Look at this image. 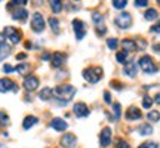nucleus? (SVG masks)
<instances>
[{
    "instance_id": "obj_1",
    "label": "nucleus",
    "mask_w": 160,
    "mask_h": 148,
    "mask_svg": "<svg viewBox=\"0 0 160 148\" xmlns=\"http://www.w3.org/2000/svg\"><path fill=\"white\" fill-rule=\"evenodd\" d=\"M52 92H53V98L57 99V102L59 105H65L76 95V87L71 85H61L57 86L55 89H52Z\"/></svg>"
},
{
    "instance_id": "obj_2",
    "label": "nucleus",
    "mask_w": 160,
    "mask_h": 148,
    "mask_svg": "<svg viewBox=\"0 0 160 148\" xmlns=\"http://www.w3.org/2000/svg\"><path fill=\"white\" fill-rule=\"evenodd\" d=\"M102 68L101 67H88V68L83 70V79L86 80V81H89V83H92V85H95V83H98L99 80L102 79Z\"/></svg>"
},
{
    "instance_id": "obj_3",
    "label": "nucleus",
    "mask_w": 160,
    "mask_h": 148,
    "mask_svg": "<svg viewBox=\"0 0 160 148\" xmlns=\"http://www.w3.org/2000/svg\"><path fill=\"white\" fill-rule=\"evenodd\" d=\"M138 65H139V68L142 70L145 74H154L157 73V65L156 62L153 61V58L150 57V55H144V57L139 58V61H138Z\"/></svg>"
},
{
    "instance_id": "obj_4",
    "label": "nucleus",
    "mask_w": 160,
    "mask_h": 148,
    "mask_svg": "<svg viewBox=\"0 0 160 148\" xmlns=\"http://www.w3.org/2000/svg\"><path fill=\"white\" fill-rule=\"evenodd\" d=\"M3 36H5V39H8L9 42H11L12 45H18L19 42H21V37H22V33L19 31V30H17L15 27H5V30H3Z\"/></svg>"
},
{
    "instance_id": "obj_5",
    "label": "nucleus",
    "mask_w": 160,
    "mask_h": 148,
    "mask_svg": "<svg viewBox=\"0 0 160 148\" xmlns=\"http://www.w3.org/2000/svg\"><path fill=\"white\" fill-rule=\"evenodd\" d=\"M114 24L122 30L129 28L132 25V15L129 12H122V13H119V15L114 18Z\"/></svg>"
},
{
    "instance_id": "obj_6",
    "label": "nucleus",
    "mask_w": 160,
    "mask_h": 148,
    "mask_svg": "<svg viewBox=\"0 0 160 148\" xmlns=\"http://www.w3.org/2000/svg\"><path fill=\"white\" fill-rule=\"evenodd\" d=\"M46 24H45V18L40 12H34L33 17H31V30L34 33H42L45 30Z\"/></svg>"
},
{
    "instance_id": "obj_7",
    "label": "nucleus",
    "mask_w": 160,
    "mask_h": 148,
    "mask_svg": "<svg viewBox=\"0 0 160 148\" xmlns=\"http://www.w3.org/2000/svg\"><path fill=\"white\" fill-rule=\"evenodd\" d=\"M8 9H9V11H12V18H13L15 21H25V19H27V17H28V12L25 11L24 7L12 5L11 2H9V5H8Z\"/></svg>"
},
{
    "instance_id": "obj_8",
    "label": "nucleus",
    "mask_w": 160,
    "mask_h": 148,
    "mask_svg": "<svg viewBox=\"0 0 160 148\" xmlns=\"http://www.w3.org/2000/svg\"><path fill=\"white\" fill-rule=\"evenodd\" d=\"M59 144L61 147L64 148H76L77 147V138H76L74 133H64L61 139H59Z\"/></svg>"
},
{
    "instance_id": "obj_9",
    "label": "nucleus",
    "mask_w": 160,
    "mask_h": 148,
    "mask_svg": "<svg viewBox=\"0 0 160 148\" xmlns=\"http://www.w3.org/2000/svg\"><path fill=\"white\" fill-rule=\"evenodd\" d=\"M22 86H24V89H25L27 92H33V91H36V89L39 87V79L36 77L34 74H28V76H25V77H24Z\"/></svg>"
},
{
    "instance_id": "obj_10",
    "label": "nucleus",
    "mask_w": 160,
    "mask_h": 148,
    "mask_svg": "<svg viewBox=\"0 0 160 148\" xmlns=\"http://www.w3.org/2000/svg\"><path fill=\"white\" fill-rule=\"evenodd\" d=\"M73 28H74V34L77 40H82L86 36V24L79 18L73 19Z\"/></svg>"
},
{
    "instance_id": "obj_11",
    "label": "nucleus",
    "mask_w": 160,
    "mask_h": 148,
    "mask_svg": "<svg viewBox=\"0 0 160 148\" xmlns=\"http://www.w3.org/2000/svg\"><path fill=\"white\" fill-rule=\"evenodd\" d=\"M11 91L12 92L18 91L17 83H15L12 79H8V77L0 79V92H2V93H6V92H11Z\"/></svg>"
},
{
    "instance_id": "obj_12",
    "label": "nucleus",
    "mask_w": 160,
    "mask_h": 148,
    "mask_svg": "<svg viewBox=\"0 0 160 148\" xmlns=\"http://www.w3.org/2000/svg\"><path fill=\"white\" fill-rule=\"evenodd\" d=\"M73 113H74L76 117L82 119V117H88L91 111H89V108H88V105L85 102H76L74 107H73Z\"/></svg>"
},
{
    "instance_id": "obj_13",
    "label": "nucleus",
    "mask_w": 160,
    "mask_h": 148,
    "mask_svg": "<svg viewBox=\"0 0 160 148\" xmlns=\"http://www.w3.org/2000/svg\"><path fill=\"white\" fill-rule=\"evenodd\" d=\"M51 62L53 67H62L64 64L67 62V55L64 53V52H55V53H52V58H51Z\"/></svg>"
},
{
    "instance_id": "obj_14",
    "label": "nucleus",
    "mask_w": 160,
    "mask_h": 148,
    "mask_svg": "<svg viewBox=\"0 0 160 148\" xmlns=\"http://www.w3.org/2000/svg\"><path fill=\"white\" fill-rule=\"evenodd\" d=\"M99 144H101L102 148L108 147L111 144V129L110 127H104L101 131V133H99Z\"/></svg>"
},
{
    "instance_id": "obj_15",
    "label": "nucleus",
    "mask_w": 160,
    "mask_h": 148,
    "mask_svg": "<svg viewBox=\"0 0 160 148\" xmlns=\"http://www.w3.org/2000/svg\"><path fill=\"white\" fill-rule=\"evenodd\" d=\"M126 120H129V121H133V120H139L142 117V113H141V110L137 108V107H131V108L126 111L125 114Z\"/></svg>"
},
{
    "instance_id": "obj_16",
    "label": "nucleus",
    "mask_w": 160,
    "mask_h": 148,
    "mask_svg": "<svg viewBox=\"0 0 160 148\" xmlns=\"http://www.w3.org/2000/svg\"><path fill=\"white\" fill-rule=\"evenodd\" d=\"M51 127L52 129H55L57 132H64V131H67L68 125H67V121H64L62 119L57 117V119H53L51 121Z\"/></svg>"
},
{
    "instance_id": "obj_17",
    "label": "nucleus",
    "mask_w": 160,
    "mask_h": 148,
    "mask_svg": "<svg viewBox=\"0 0 160 148\" xmlns=\"http://www.w3.org/2000/svg\"><path fill=\"white\" fill-rule=\"evenodd\" d=\"M122 47H123V51H126V52H135V51H138L137 42H135V40H132V39L122 40Z\"/></svg>"
},
{
    "instance_id": "obj_18",
    "label": "nucleus",
    "mask_w": 160,
    "mask_h": 148,
    "mask_svg": "<svg viewBox=\"0 0 160 148\" xmlns=\"http://www.w3.org/2000/svg\"><path fill=\"white\" fill-rule=\"evenodd\" d=\"M123 73L126 76H129V77H135L138 73V65L135 62H128L125 65V68H123Z\"/></svg>"
},
{
    "instance_id": "obj_19",
    "label": "nucleus",
    "mask_w": 160,
    "mask_h": 148,
    "mask_svg": "<svg viewBox=\"0 0 160 148\" xmlns=\"http://www.w3.org/2000/svg\"><path fill=\"white\" fill-rule=\"evenodd\" d=\"M37 123H39V119H37V117H34V116H27L22 121V127L27 131L30 127H33L34 125H37Z\"/></svg>"
},
{
    "instance_id": "obj_20",
    "label": "nucleus",
    "mask_w": 160,
    "mask_h": 148,
    "mask_svg": "<svg viewBox=\"0 0 160 148\" xmlns=\"http://www.w3.org/2000/svg\"><path fill=\"white\" fill-rule=\"evenodd\" d=\"M39 98L42 99V101H49L51 98H53V92H52L51 87H45V89L40 91Z\"/></svg>"
},
{
    "instance_id": "obj_21",
    "label": "nucleus",
    "mask_w": 160,
    "mask_h": 148,
    "mask_svg": "<svg viewBox=\"0 0 160 148\" xmlns=\"http://www.w3.org/2000/svg\"><path fill=\"white\" fill-rule=\"evenodd\" d=\"M9 55H11V46L6 45V43L0 45V62H2L3 59H6Z\"/></svg>"
},
{
    "instance_id": "obj_22",
    "label": "nucleus",
    "mask_w": 160,
    "mask_h": 148,
    "mask_svg": "<svg viewBox=\"0 0 160 148\" xmlns=\"http://www.w3.org/2000/svg\"><path fill=\"white\" fill-rule=\"evenodd\" d=\"M138 132H139V135H142V136L151 135V133H153V126L148 125V123H145V125H141L139 127H138Z\"/></svg>"
},
{
    "instance_id": "obj_23",
    "label": "nucleus",
    "mask_w": 160,
    "mask_h": 148,
    "mask_svg": "<svg viewBox=\"0 0 160 148\" xmlns=\"http://www.w3.org/2000/svg\"><path fill=\"white\" fill-rule=\"evenodd\" d=\"M49 5H51V9L53 13H59L62 11V2L61 0H51Z\"/></svg>"
},
{
    "instance_id": "obj_24",
    "label": "nucleus",
    "mask_w": 160,
    "mask_h": 148,
    "mask_svg": "<svg viewBox=\"0 0 160 148\" xmlns=\"http://www.w3.org/2000/svg\"><path fill=\"white\" fill-rule=\"evenodd\" d=\"M144 18L147 19V21H154L159 18V12L156 11V9H147L145 13H144Z\"/></svg>"
},
{
    "instance_id": "obj_25",
    "label": "nucleus",
    "mask_w": 160,
    "mask_h": 148,
    "mask_svg": "<svg viewBox=\"0 0 160 148\" xmlns=\"http://www.w3.org/2000/svg\"><path fill=\"white\" fill-rule=\"evenodd\" d=\"M128 57H129V52H126V51H120L116 53V59H117V62L120 64H128Z\"/></svg>"
},
{
    "instance_id": "obj_26",
    "label": "nucleus",
    "mask_w": 160,
    "mask_h": 148,
    "mask_svg": "<svg viewBox=\"0 0 160 148\" xmlns=\"http://www.w3.org/2000/svg\"><path fill=\"white\" fill-rule=\"evenodd\" d=\"M92 21L95 22V25H102L104 24V15H101L99 12H92Z\"/></svg>"
},
{
    "instance_id": "obj_27",
    "label": "nucleus",
    "mask_w": 160,
    "mask_h": 148,
    "mask_svg": "<svg viewBox=\"0 0 160 148\" xmlns=\"http://www.w3.org/2000/svg\"><path fill=\"white\" fill-rule=\"evenodd\" d=\"M28 70H30V64L28 62H21L19 65L15 67V71H18L19 74H27Z\"/></svg>"
},
{
    "instance_id": "obj_28",
    "label": "nucleus",
    "mask_w": 160,
    "mask_h": 148,
    "mask_svg": "<svg viewBox=\"0 0 160 148\" xmlns=\"http://www.w3.org/2000/svg\"><path fill=\"white\" fill-rule=\"evenodd\" d=\"M49 25H51L52 31H55V33H58V31H59V21H58L55 17L49 18Z\"/></svg>"
},
{
    "instance_id": "obj_29",
    "label": "nucleus",
    "mask_w": 160,
    "mask_h": 148,
    "mask_svg": "<svg viewBox=\"0 0 160 148\" xmlns=\"http://www.w3.org/2000/svg\"><path fill=\"white\" fill-rule=\"evenodd\" d=\"M9 125V116L5 111H0V127H6Z\"/></svg>"
},
{
    "instance_id": "obj_30",
    "label": "nucleus",
    "mask_w": 160,
    "mask_h": 148,
    "mask_svg": "<svg viewBox=\"0 0 160 148\" xmlns=\"http://www.w3.org/2000/svg\"><path fill=\"white\" fill-rule=\"evenodd\" d=\"M153 102H154V99L151 96H148V95H145V96L142 98V107L144 108H151V105H153Z\"/></svg>"
},
{
    "instance_id": "obj_31",
    "label": "nucleus",
    "mask_w": 160,
    "mask_h": 148,
    "mask_svg": "<svg viewBox=\"0 0 160 148\" xmlns=\"http://www.w3.org/2000/svg\"><path fill=\"white\" fill-rule=\"evenodd\" d=\"M147 119H148L150 121H159L160 120V113L159 111H156V110H153V111H150V113L147 114Z\"/></svg>"
},
{
    "instance_id": "obj_32",
    "label": "nucleus",
    "mask_w": 160,
    "mask_h": 148,
    "mask_svg": "<svg viewBox=\"0 0 160 148\" xmlns=\"http://www.w3.org/2000/svg\"><path fill=\"white\" fill-rule=\"evenodd\" d=\"M113 113H114V119H116V120H119V119H120V116H122V107H120V104H119V102L113 104Z\"/></svg>"
},
{
    "instance_id": "obj_33",
    "label": "nucleus",
    "mask_w": 160,
    "mask_h": 148,
    "mask_svg": "<svg viewBox=\"0 0 160 148\" xmlns=\"http://www.w3.org/2000/svg\"><path fill=\"white\" fill-rule=\"evenodd\" d=\"M107 46H108L111 51H116V49H117V46H119V42H117V39H114V37L107 39Z\"/></svg>"
},
{
    "instance_id": "obj_34",
    "label": "nucleus",
    "mask_w": 160,
    "mask_h": 148,
    "mask_svg": "<svg viewBox=\"0 0 160 148\" xmlns=\"http://www.w3.org/2000/svg\"><path fill=\"white\" fill-rule=\"evenodd\" d=\"M113 6H114L116 9H125L126 6H128V2L126 0H114Z\"/></svg>"
},
{
    "instance_id": "obj_35",
    "label": "nucleus",
    "mask_w": 160,
    "mask_h": 148,
    "mask_svg": "<svg viewBox=\"0 0 160 148\" xmlns=\"http://www.w3.org/2000/svg\"><path fill=\"white\" fill-rule=\"evenodd\" d=\"M138 148H159V144L157 142H153V141H147V142L141 144Z\"/></svg>"
},
{
    "instance_id": "obj_36",
    "label": "nucleus",
    "mask_w": 160,
    "mask_h": 148,
    "mask_svg": "<svg viewBox=\"0 0 160 148\" xmlns=\"http://www.w3.org/2000/svg\"><path fill=\"white\" fill-rule=\"evenodd\" d=\"M114 148H131V145L126 142L125 139H117V141H116V147Z\"/></svg>"
},
{
    "instance_id": "obj_37",
    "label": "nucleus",
    "mask_w": 160,
    "mask_h": 148,
    "mask_svg": "<svg viewBox=\"0 0 160 148\" xmlns=\"http://www.w3.org/2000/svg\"><path fill=\"white\" fill-rule=\"evenodd\" d=\"M95 31H97L98 36H104L105 33H107V28H105V25H95Z\"/></svg>"
},
{
    "instance_id": "obj_38",
    "label": "nucleus",
    "mask_w": 160,
    "mask_h": 148,
    "mask_svg": "<svg viewBox=\"0 0 160 148\" xmlns=\"http://www.w3.org/2000/svg\"><path fill=\"white\" fill-rule=\"evenodd\" d=\"M137 7H145V6L148 5V2L147 0H137V2H133Z\"/></svg>"
},
{
    "instance_id": "obj_39",
    "label": "nucleus",
    "mask_w": 160,
    "mask_h": 148,
    "mask_svg": "<svg viewBox=\"0 0 160 148\" xmlns=\"http://www.w3.org/2000/svg\"><path fill=\"white\" fill-rule=\"evenodd\" d=\"M3 71H5L6 74L12 73V71H15V67H12V65H9V64H6V65H3Z\"/></svg>"
},
{
    "instance_id": "obj_40",
    "label": "nucleus",
    "mask_w": 160,
    "mask_h": 148,
    "mask_svg": "<svg viewBox=\"0 0 160 148\" xmlns=\"http://www.w3.org/2000/svg\"><path fill=\"white\" fill-rule=\"evenodd\" d=\"M104 101H105L107 104H111V95H110L108 91L104 92Z\"/></svg>"
},
{
    "instance_id": "obj_41",
    "label": "nucleus",
    "mask_w": 160,
    "mask_h": 148,
    "mask_svg": "<svg viewBox=\"0 0 160 148\" xmlns=\"http://www.w3.org/2000/svg\"><path fill=\"white\" fill-rule=\"evenodd\" d=\"M150 31H151V33H160V21L156 24V25H153V27L150 28Z\"/></svg>"
},
{
    "instance_id": "obj_42",
    "label": "nucleus",
    "mask_w": 160,
    "mask_h": 148,
    "mask_svg": "<svg viewBox=\"0 0 160 148\" xmlns=\"http://www.w3.org/2000/svg\"><path fill=\"white\" fill-rule=\"evenodd\" d=\"M110 85L113 86L114 89H122V83H119V81H114V80H113V81H111Z\"/></svg>"
},
{
    "instance_id": "obj_43",
    "label": "nucleus",
    "mask_w": 160,
    "mask_h": 148,
    "mask_svg": "<svg viewBox=\"0 0 160 148\" xmlns=\"http://www.w3.org/2000/svg\"><path fill=\"white\" fill-rule=\"evenodd\" d=\"M25 58H27V55H25V53H18V55H17V59H19V61H21V59H25Z\"/></svg>"
},
{
    "instance_id": "obj_44",
    "label": "nucleus",
    "mask_w": 160,
    "mask_h": 148,
    "mask_svg": "<svg viewBox=\"0 0 160 148\" xmlns=\"http://www.w3.org/2000/svg\"><path fill=\"white\" fill-rule=\"evenodd\" d=\"M51 58H52V55L46 53V52H45V53H42V59H51Z\"/></svg>"
},
{
    "instance_id": "obj_45",
    "label": "nucleus",
    "mask_w": 160,
    "mask_h": 148,
    "mask_svg": "<svg viewBox=\"0 0 160 148\" xmlns=\"http://www.w3.org/2000/svg\"><path fill=\"white\" fill-rule=\"evenodd\" d=\"M153 49H154V52H160V43H156V45H153Z\"/></svg>"
},
{
    "instance_id": "obj_46",
    "label": "nucleus",
    "mask_w": 160,
    "mask_h": 148,
    "mask_svg": "<svg viewBox=\"0 0 160 148\" xmlns=\"http://www.w3.org/2000/svg\"><path fill=\"white\" fill-rule=\"evenodd\" d=\"M154 102H156V104H159V105H160V92L154 96Z\"/></svg>"
},
{
    "instance_id": "obj_47",
    "label": "nucleus",
    "mask_w": 160,
    "mask_h": 148,
    "mask_svg": "<svg viewBox=\"0 0 160 148\" xmlns=\"http://www.w3.org/2000/svg\"><path fill=\"white\" fill-rule=\"evenodd\" d=\"M3 43H5V36L0 33V45H3Z\"/></svg>"
},
{
    "instance_id": "obj_48",
    "label": "nucleus",
    "mask_w": 160,
    "mask_h": 148,
    "mask_svg": "<svg viewBox=\"0 0 160 148\" xmlns=\"http://www.w3.org/2000/svg\"><path fill=\"white\" fill-rule=\"evenodd\" d=\"M0 148H6V147H3V145H2V144H0Z\"/></svg>"
},
{
    "instance_id": "obj_49",
    "label": "nucleus",
    "mask_w": 160,
    "mask_h": 148,
    "mask_svg": "<svg viewBox=\"0 0 160 148\" xmlns=\"http://www.w3.org/2000/svg\"><path fill=\"white\" fill-rule=\"evenodd\" d=\"M159 3H160V2H159Z\"/></svg>"
}]
</instances>
